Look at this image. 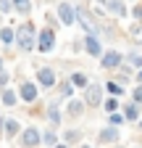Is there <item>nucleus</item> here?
I'll use <instances>...</instances> for the list:
<instances>
[{"label": "nucleus", "instance_id": "24", "mask_svg": "<svg viewBox=\"0 0 142 148\" xmlns=\"http://www.w3.org/2000/svg\"><path fill=\"white\" fill-rule=\"evenodd\" d=\"M68 82L74 85V90H79V92H82L87 85H90V74H87V71H79V69H76V71H71V74H68Z\"/></svg>", "mask_w": 142, "mask_h": 148}, {"label": "nucleus", "instance_id": "22", "mask_svg": "<svg viewBox=\"0 0 142 148\" xmlns=\"http://www.w3.org/2000/svg\"><path fill=\"white\" fill-rule=\"evenodd\" d=\"M103 87H105V95H113V98H121V101H124V98L129 95V90L124 87V85H118V82H116L113 77H111L108 82H105Z\"/></svg>", "mask_w": 142, "mask_h": 148}, {"label": "nucleus", "instance_id": "8", "mask_svg": "<svg viewBox=\"0 0 142 148\" xmlns=\"http://www.w3.org/2000/svg\"><path fill=\"white\" fill-rule=\"evenodd\" d=\"M95 3L108 13V18L129 21V3H126V0H95Z\"/></svg>", "mask_w": 142, "mask_h": 148}, {"label": "nucleus", "instance_id": "19", "mask_svg": "<svg viewBox=\"0 0 142 148\" xmlns=\"http://www.w3.org/2000/svg\"><path fill=\"white\" fill-rule=\"evenodd\" d=\"M71 95H76L74 85L68 82V77H58V85H55V90H53V98L63 103V101H66V98H71Z\"/></svg>", "mask_w": 142, "mask_h": 148}, {"label": "nucleus", "instance_id": "2", "mask_svg": "<svg viewBox=\"0 0 142 148\" xmlns=\"http://www.w3.org/2000/svg\"><path fill=\"white\" fill-rule=\"evenodd\" d=\"M58 48V29L55 27H40L37 29V42H34V53L40 56H53Z\"/></svg>", "mask_w": 142, "mask_h": 148}, {"label": "nucleus", "instance_id": "4", "mask_svg": "<svg viewBox=\"0 0 142 148\" xmlns=\"http://www.w3.org/2000/svg\"><path fill=\"white\" fill-rule=\"evenodd\" d=\"M34 82H37V87L42 92H53L55 85H58V71H55V66L37 64V69H34Z\"/></svg>", "mask_w": 142, "mask_h": 148}, {"label": "nucleus", "instance_id": "44", "mask_svg": "<svg viewBox=\"0 0 142 148\" xmlns=\"http://www.w3.org/2000/svg\"><path fill=\"white\" fill-rule=\"evenodd\" d=\"M37 148H42V145H37Z\"/></svg>", "mask_w": 142, "mask_h": 148}, {"label": "nucleus", "instance_id": "38", "mask_svg": "<svg viewBox=\"0 0 142 148\" xmlns=\"http://www.w3.org/2000/svg\"><path fill=\"white\" fill-rule=\"evenodd\" d=\"M76 148H95V145H92V143H84V140H82V143H79Z\"/></svg>", "mask_w": 142, "mask_h": 148}, {"label": "nucleus", "instance_id": "9", "mask_svg": "<svg viewBox=\"0 0 142 148\" xmlns=\"http://www.w3.org/2000/svg\"><path fill=\"white\" fill-rule=\"evenodd\" d=\"M16 143H19L21 148H37V145H42V127L40 124H24V130L19 132Z\"/></svg>", "mask_w": 142, "mask_h": 148}, {"label": "nucleus", "instance_id": "16", "mask_svg": "<svg viewBox=\"0 0 142 148\" xmlns=\"http://www.w3.org/2000/svg\"><path fill=\"white\" fill-rule=\"evenodd\" d=\"M13 40H16V24H13V21H8V24L0 27V45H3L5 56H11V53H13Z\"/></svg>", "mask_w": 142, "mask_h": 148}, {"label": "nucleus", "instance_id": "11", "mask_svg": "<svg viewBox=\"0 0 142 148\" xmlns=\"http://www.w3.org/2000/svg\"><path fill=\"white\" fill-rule=\"evenodd\" d=\"M50 127H55V130H61L63 124H66V119H63V103L61 101H47L45 103V116H42Z\"/></svg>", "mask_w": 142, "mask_h": 148}, {"label": "nucleus", "instance_id": "43", "mask_svg": "<svg viewBox=\"0 0 142 148\" xmlns=\"http://www.w3.org/2000/svg\"><path fill=\"white\" fill-rule=\"evenodd\" d=\"M47 3H53V5H55V0H47Z\"/></svg>", "mask_w": 142, "mask_h": 148}, {"label": "nucleus", "instance_id": "20", "mask_svg": "<svg viewBox=\"0 0 142 148\" xmlns=\"http://www.w3.org/2000/svg\"><path fill=\"white\" fill-rule=\"evenodd\" d=\"M121 114H124V119H126V124H132L134 127V122L139 119V114H142V106H137L134 101H121Z\"/></svg>", "mask_w": 142, "mask_h": 148}, {"label": "nucleus", "instance_id": "6", "mask_svg": "<svg viewBox=\"0 0 142 148\" xmlns=\"http://www.w3.org/2000/svg\"><path fill=\"white\" fill-rule=\"evenodd\" d=\"M121 64H124V50H121V48H116V45H105L103 56L97 58V66H100L103 71L113 74V71H116Z\"/></svg>", "mask_w": 142, "mask_h": 148}, {"label": "nucleus", "instance_id": "40", "mask_svg": "<svg viewBox=\"0 0 142 148\" xmlns=\"http://www.w3.org/2000/svg\"><path fill=\"white\" fill-rule=\"evenodd\" d=\"M108 148H129V145H124V143H116V145H108Z\"/></svg>", "mask_w": 142, "mask_h": 148}, {"label": "nucleus", "instance_id": "10", "mask_svg": "<svg viewBox=\"0 0 142 148\" xmlns=\"http://www.w3.org/2000/svg\"><path fill=\"white\" fill-rule=\"evenodd\" d=\"M103 98H105V87H103L100 82H92V79H90V85L82 90V101L87 103V108H100Z\"/></svg>", "mask_w": 142, "mask_h": 148}, {"label": "nucleus", "instance_id": "18", "mask_svg": "<svg viewBox=\"0 0 142 148\" xmlns=\"http://www.w3.org/2000/svg\"><path fill=\"white\" fill-rule=\"evenodd\" d=\"M21 101H19V92H16V87H5L3 92H0V108H5V111H13V108H19Z\"/></svg>", "mask_w": 142, "mask_h": 148}, {"label": "nucleus", "instance_id": "27", "mask_svg": "<svg viewBox=\"0 0 142 148\" xmlns=\"http://www.w3.org/2000/svg\"><path fill=\"white\" fill-rule=\"evenodd\" d=\"M100 108L105 111V114H113V111H118V108H121V98L105 95V98H103V103H100Z\"/></svg>", "mask_w": 142, "mask_h": 148}, {"label": "nucleus", "instance_id": "21", "mask_svg": "<svg viewBox=\"0 0 142 148\" xmlns=\"http://www.w3.org/2000/svg\"><path fill=\"white\" fill-rule=\"evenodd\" d=\"M11 3H13V13L21 18H29L34 13V0H11Z\"/></svg>", "mask_w": 142, "mask_h": 148}, {"label": "nucleus", "instance_id": "39", "mask_svg": "<svg viewBox=\"0 0 142 148\" xmlns=\"http://www.w3.org/2000/svg\"><path fill=\"white\" fill-rule=\"evenodd\" d=\"M134 127H137V130H139V132H142V114H139V119L134 122Z\"/></svg>", "mask_w": 142, "mask_h": 148}, {"label": "nucleus", "instance_id": "28", "mask_svg": "<svg viewBox=\"0 0 142 148\" xmlns=\"http://www.w3.org/2000/svg\"><path fill=\"white\" fill-rule=\"evenodd\" d=\"M105 124H111V127H126V119H124V114H121V108L118 111H113V114H105Z\"/></svg>", "mask_w": 142, "mask_h": 148}, {"label": "nucleus", "instance_id": "1", "mask_svg": "<svg viewBox=\"0 0 142 148\" xmlns=\"http://www.w3.org/2000/svg\"><path fill=\"white\" fill-rule=\"evenodd\" d=\"M37 24L32 21V18H21L19 24H16V40H13V50L16 53H34V42H37Z\"/></svg>", "mask_w": 142, "mask_h": 148}, {"label": "nucleus", "instance_id": "37", "mask_svg": "<svg viewBox=\"0 0 142 148\" xmlns=\"http://www.w3.org/2000/svg\"><path fill=\"white\" fill-rule=\"evenodd\" d=\"M8 66H5V56H0V71H5Z\"/></svg>", "mask_w": 142, "mask_h": 148}, {"label": "nucleus", "instance_id": "26", "mask_svg": "<svg viewBox=\"0 0 142 148\" xmlns=\"http://www.w3.org/2000/svg\"><path fill=\"white\" fill-rule=\"evenodd\" d=\"M124 61H126L134 71L142 69V50H139V48H129L126 53H124Z\"/></svg>", "mask_w": 142, "mask_h": 148}, {"label": "nucleus", "instance_id": "42", "mask_svg": "<svg viewBox=\"0 0 142 148\" xmlns=\"http://www.w3.org/2000/svg\"><path fill=\"white\" fill-rule=\"evenodd\" d=\"M126 3H129V5H132V3H137V0H126Z\"/></svg>", "mask_w": 142, "mask_h": 148}, {"label": "nucleus", "instance_id": "29", "mask_svg": "<svg viewBox=\"0 0 142 148\" xmlns=\"http://www.w3.org/2000/svg\"><path fill=\"white\" fill-rule=\"evenodd\" d=\"M129 21H142V0L129 5Z\"/></svg>", "mask_w": 142, "mask_h": 148}, {"label": "nucleus", "instance_id": "5", "mask_svg": "<svg viewBox=\"0 0 142 148\" xmlns=\"http://www.w3.org/2000/svg\"><path fill=\"white\" fill-rule=\"evenodd\" d=\"M87 111H90V108H87V103L82 101V95H71V98L63 101V119L71 122V124L82 122L87 116Z\"/></svg>", "mask_w": 142, "mask_h": 148}, {"label": "nucleus", "instance_id": "32", "mask_svg": "<svg viewBox=\"0 0 142 148\" xmlns=\"http://www.w3.org/2000/svg\"><path fill=\"white\" fill-rule=\"evenodd\" d=\"M0 13H3V16L13 13V3H11V0H0Z\"/></svg>", "mask_w": 142, "mask_h": 148}, {"label": "nucleus", "instance_id": "3", "mask_svg": "<svg viewBox=\"0 0 142 148\" xmlns=\"http://www.w3.org/2000/svg\"><path fill=\"white\" fill-rule=\"evenodd\" d=\"M74 16H76V27L84 34H100V18H95V13L90 11V5L74 3Z\"/></svg>", "mask_w": 142, "mask_h": 148}, {"label": "nucleus", "instance_id": "35", "mask_svg": "<svg viewBox=\"0 0 142 148\" xmlns=\"http://www.w3.org/2000/svg\"><path fill=\"white\" fill-rule=\"evenodd\" d=\"M3 122H5V114H0V143H3Z\"/></svg>", "mask_w": 142, "mask_h": 148}, {"label": "nucleus", "instance_id": "30", "mask_svg": "<svg viewBox=\"0 0 142 148\" xmlns=\"http://www.w3.org/2000/svg\"><path fill=\"white\" fill-rule=\"evenodd\" d=\"M129 101H134L137 106H142V85H132L129 87V95H126Z\"/></svg>", "mask_w": 142, "mask_h": 148}, {"label": "nucleus", "instance_id": "34", "mask_svg": "<svg viewBox=\"0 0 142 148\" xmlns=\"http://www.w3.org/2000/svg\"><path fill=\"white\" fill-rule=\"evenodd\" d=\"M134 85H142V69L134 71Z\"/></svg>", "mask_w": 142, "mask_h": 148}, {"label": "nucleus", "instance_id": "13", "mask_svg": "<svg viewBox=\"0 0 142 148\" xmlns=\"http://www.w3.org/2000/svg\"><path fill=\"white\" fill-rule=\"evenodd\" d=\"M55 18L61 27H74L76 16H74V3L71 0H55Z\"/></svg>", "mask_w": 142, "mask_h": 148}, {"label": "nucleus", "instance_id": "7", "mask_svg": "<svg viewBox=\"0 0 142 148\" xmlns=\"http://www.w3.org/2000/svg\"><path fill=\"white\" fill-rule=\"evenodd\" d=\"M16 92H19L21 106H34L37 101H42V90L37 87L34 79H21L19 85H16Z\"/></svg>", "mask_w": 142, "mask_h": 148}, {"label": "nucleus", "instance_id": "12", "mask_svg": "<svg viewBox=\"0 0 142 148\" xmlns=\"http://www.w3.org/2000/svg\"><path fill=\"white\" fill-rule=\"evenodd\" d=\"M95 143L103 145V148L121 143V130L118 127H111V124H103L100 130H95Z\"/></svg>", "mask_w": 142, "mask_h": 148}, {"label": "nucleus", "instance_id": "36", "mask_svg": "<svg viewBox=\"0 0 142 148\" xmlns=\"http://www.w3.org/2000/svg\"><path fill=\"white\" fill-rule=\"evenodd\" d=\"M53 148H71V145H68V143H63V140H58V143L53 145Z\"/></svg>", "mask_w": 142, "mask_h": 148}, {"label": "nucleus", "instance_id": "15", "mask_svg": "<svg viewBox=\"0 0 142 148\" xmlns=\"http://www.w3.org/2000/svg\"><path fill=\"white\" fill-rule=\"evenodd\" d=\"M24 130V124H21V119H16L13 114H5V122H3V140H16L19 138V132Z\"/></svg>", "mask_w": 142, "mask_h": 148}, {"label": "nucleus", "instance_id": "23", "mask_svg": "<svg viewBox=\"0 0 142 148\" xmlns=\"http://www.w3.org/2000/svg\"><path fill=\"white\" fill-rule=\"evenodd\" d=\"M58 140H61V132H58L55 127L45 124V127H42V148H53Z\"/></svg>", "mask_w": 142, "mask_h": 148}, {"label": "nucleus", "instance_id": "25", "mask_svg": "<svg viewBox=\"0 0 142 148\" xmlns=\"http://www.w3.org/2000/svg\"><path fill=\"white\" fill-rule=\"evenodd\" d=\"M126 37L132 40L134 48H142V21H132L126 27Z\"/></svg>", "mask_w": 142, "mask_h": 148}, {"label": "nucleus", "instance_id": "33", "mask_svg": "<svg viewBox=\"0 0 142 148\" xmlns=\"http://www.w3.org/2000/svg\"><path fill=\"white\" fill-rule=\"evenodd\" d=\"M71 50H74V53H84V42H82V37H79V40H71Z\"/></svg>", "mask_w": 142, "mask_h": 148}, {"label": "nucleus", "instance_id": "41", "mask_svg": "<svg viewBox=\"0 0 142 148\" xmlns=\"http://www.w3.org/2000/svg\"><path fill=\"white\" fill-rule=\"evenodd\" d=\"M129 148H142V143H137V145H129Z\"/></svg>", "mask_w": 142, "mask_h": 148}, {"label": "nucleus", "instance_id": "17", "mask_svg": "<svg viewBox=\"0 0 142 148\" xmlns=\"http://www.w3.org/2000/svg\"><path fill=\"white\" fill-rule=\"evenodd\" d=\"M58 132H61V140H63V143H68L71 148H76V145L84 140V130H79L76 124H71V127H61Z\"/></svg>", "mask_w": 142, "mask_h": 148}, {"label": "nucleus", "instance_id": "14", "mask_svg": "<svg viewBox=\"0 0 142 148\" xmlns=\"http://www.w3.org/2000/svg\"><path fill=\"white\" fill-rule=\"evenodd\" d=\"M82 42H84V53L90 56V58H95V61L100 58L103 50H105V40H103L100 34H84Z\"/></svg>", "mask_w": 142, "mask_h": 148}, {"label": "nucleus", "instance_id": "31", "mask_svg": "<svg viewBox=\"0 0 142 148\" xmlns=\"http://www.w3.org/2000/svg\"><path fill=\"white\" fill-rule=\"evenodd\" d=\"M11 85H13V74H11L8 69H5V71H0V92H3L5 87H11Z\"/></svg>", "mask_w": 142, "mask_h": 148}]
</instances>
